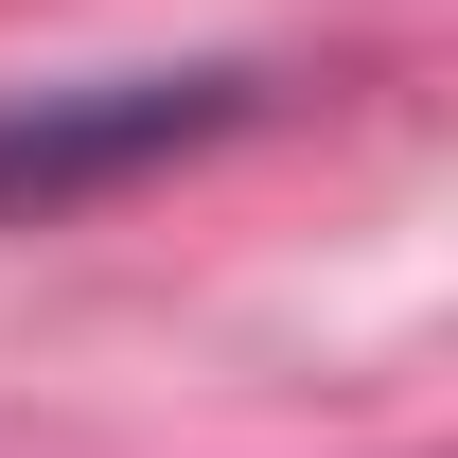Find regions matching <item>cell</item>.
Segmentation results:
<instances>
[{
    "label": "cell",
    "mask_w": 458,
    "mask_h": 458,
    "mask_svg": "<svg viewBox=\"0 0 458 458\" xmlns=\"http://www.w3.org/2000/svg\"><path fill=\"white\" fill-rule=\"evenodd\" d=\"M229 106H247V71H106V89H36V106H0V212H71V194H106V176L212 141Z\"/></svg>",
    "instance_id": "cell-1"
}]
</instances>
